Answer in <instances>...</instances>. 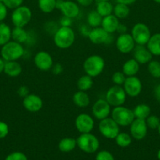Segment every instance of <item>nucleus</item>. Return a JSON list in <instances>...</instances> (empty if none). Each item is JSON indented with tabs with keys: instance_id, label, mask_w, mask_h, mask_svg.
<instances>
[{
	"instance_id": "f257e3e1",
	"label": "nucleus",
	"mask_w": 160,
	"mask_h": 160,
	"mask_svg": "<svg viewBox=\"0 0 160 160\" xmlns=\"http://www.w3.org/2000/svg\"><path fill=\"white\" fill-rule=\"evenodd\" d=\"M53 36L54 45L61 49L69 48L75 43V34L72 28L59 27Z\"/></svg>"
},
{
	"instance_id": "f03ea898",
	"label": "nucleus",
	"mask_w": 160,
	"mask_h": 160,
	"mask_svg": "<svg viewBox=\"0 0 160 160\" xmlns=\"http://www.w3.org/2000/svg\"><path fill=\"white\" fill-rule=\"evenodd\" d=\"M105 68V61L102 56L97 54L91 55L85 59L83 62V70L86 74L93 78L98 77Z\"/></svg>"
},
{
	"instance_id": "7ed1b4c3",
	"label": "nucleus",
	"mask_w": 160,
	"mask_h": 160,
	"mask_svg": "<svg viewBox=\"0 0 160 160\" xmlns=\"http://www.w3.org/2000/svg\"><path fill=\"white\" fill-rule=\"evenodd\" d=\"M0 53L4 61H17L24 56L25 49L22 44L11 40L2 46Z\"/></svg>"
},
{
	"instance_id": "20e7f679",
	"label": "nucleus",
	"mask_w": 160,
	"mask_h": 160,
	"mask_svg": "<svg viewBox=\"0 0 160 160\" xmlns=\"http://www.w3.org/2000/svg\"><path fill=\"white\" fill-rule=\"evenodd\" d=\"M111 117L119 127H129L135 119L133 109L124 106L113 107Z\"/></svg>"
},
{
	"instance_id": "39448f33",
	"label": "nucleus",
	"mask_w": 160,
	"mask_h": 160,
	"mask_svg": "<svg viewBox=\"0 0 160 160\" xmlns=\"http://www.w3.org/2000/svg\"><path fill=\"white\" fill-rule=\"evenodd\" d=\"M76 141L77 146L79 148V149L87 154L96 152L100 146L99 139L91 132L80 134Z\"/></svg>"
},
{
	"instance_id": "423d86ee",
	"label": "nucleus",
	"mask_w": 160,
	"mask_h": 160,
	"mask_svg": "<svg viewBox=\"0 0 160 160\" xmlns=\"http://www.w3.org/2000/svg\"><path fill=\"white\" fill-rule=\"evenodd\" d=\"M31 9L28 6L23 5L14 9L11 14V21L14 27L25 28L31 22Z\"/></svg>"
},
{
	"instance_id": "0eeeda50",
	"label": "nucleus",
	"mask_w": 160,
	"mask_h": 160,
	"mask_svg": "<svg viewBox=\"0 0 160 160\" xmlns=\"http://www.w3.org/2000/svg\"><path fill=\"white\" fill-rule=\"evenodd\" d=\"M127 95L123 87L114 84L108 89L105 93V99L107 100L111 107L123 106L126 101Z\"/></svg>"
},
{
	"instance_id": "6e6552de",
	"label": "nucleus",
	"mask_w": 160,
	"mask_h": 160,
	"mask_svg": "<svg viewBox=\"0 0 160 160\" xmlns=\"http://www.w3.org/2000/svg\"><path fill=\"white\" fill-rule=\"evenodd\" d=\"M98 129L100 134L107 139H115L120 132L119 126L110 117L100 120Z\"/></svg>"
},
{
	"instance_id": "1a4fd4ad",
	"label": "nucleus",
	"mask_w": 160,
	"mask_h": 160,
	"mask_svg": "<svg viewBox=\"0 0 160 160\" xmlns=\"http://www.w3.org/2000/svg\"><path fill=\"white\" fill-rule=\"evenodd\" d=\"M136 45H145L151 38V31L148 27L143 23H137L133 25L131 34Z\"/></svg>"
},
{
	"instance_id": "9d476101",
	"label": "nucleus",
	"mask_w": 160,
	"mask_h": 160,
	"mask_svg": "<svg viewBox=\"0 0 160 160\" xmlns=\"http://www.w3.org/2000/svg\"><path fill=\"white\" fill-rule=\"evenodd\" d=\"M56 9H59L63 16L75 19L80 13L79 5L72 0H56Z\"/></svg>"
},
{
	"instance_id": "9b49d317",
	"label": "nucleus",
	"mask_w": 160,
	"mask_h": 160,
	"mask_svg": "<svg viewBox=\"0 0 160 160\" xmlns=\"http://www.w3.org/2000/svg\"><path fill=\"white\" fill-rule=\"evenodd\" d=\"M94 125L93 117L86 112L78 114L75 120V128L80 134L90 133L93 130Z\"/></svg>"
},
{
	"instance_id": "f8f14e48",
	"label": "nucleus",
	"mask_w": 160,
	"mask_h": 160,
	"mask_svg": "<svg viewBox=\"0 0 160 160\" xmlns=\"http://www.w3.org/2000/svg\"><path fill=\"white\" fill-rule=\"evenodd\" d=\"M111 106L105 98H99L92 106L93 117L98 120L109 117L111 115Z\"/></svg>"
},
{
	"instance_id": "ddd939ff",
	"label": "nucleus",
	"mask_w": 160,
	"mask_h": 160,
	"mask_svg": "<svg viewBox=\"0 0 160 160\" xmlns=\"http://www.w3.org/2000/svg\"><path fill=\"white\" fill-rule=\"evenodd\" d=\"M115 46L119 52L128 54L133 52L136 46V43L131 34L128 33H124L118 36L115 40Z\"/></svg>"
},
{
	"instance_id": "4468645a",
	"label": "nucleus",
	"mask_w": 160,
	"mask_h": 160,
	"mask_svg": "<svg viewBox=\"0 0 160 160\" xmlns=\"http://www.w3.org/2000/svg\"><path fill=\"white\" fill-rule=\"evenodd\" d=\"M127 96L134 98L138 96L142 91V82L136 76L126 77L124 84H122Z\"/></svg>"
},
{
	"instance_id": "2eb2a0df",
	"label": "nucleus",
	"mask_w": 160,
	"mask_h": 160,
	"mask_svg": "<svg viewBox=\"0 0 160 160\" xmlns=\"http://www.w3.org/2000/svg\"><path fill=\"white\" fill-rule=\"evenodd\" d=\"M34 64L41 71H48L53 66V59L46 51H39L35 55Z\"/></svg>"
},
{
	"instance_id": "dca6fc26",
	"label": "nucleus",
	"mask_w": 160,
	"mask_h": 160,
	"mask_svg": "<svg viewBox=\"0 0 160 160\" xmlns=\"http://www.w3.org/2000/svg\"><path fill=\"white\" fill-rule=\"evenodd\" d=\"M88 38L94 45H104L110 44L112 42L111 34L105 31L101 27L92 28Z\"/></svg>"
},
{
	"instance_id": "f3484780",
	"label": "nucleus",
	"mask_w": 160,
	"mask_h": 160,
	"mask_svg": "<svg viewBox=\"0 0 160 160\" xmlns=\"http://www.w3.org/2000/svg\"><path fill=\"white\" fill-rule=\"evenodd\" d=\"M130 134L136 140H142L146 137L147 133V126L145 120L135 118L130 125Z\"/></svg>"
},
{
	"instance_id": "a211bd4d",
	"label": "nucleus",
	"mask_w": 160,
	"mask_h": 160,
	"mask_svg": "<svg viewBox=\"0 0 160 160\" xmlns=\"http://www.w3.org/2000/svg\"><path fill=\"white\" fill-rule=\"evenodd\" d=\"M24 108L30 112H38L43 107V101L39 95L31 94L23 98Z\"/></svg>"
},
{
	"instance_id": "6ab92c4d",
	"label": "nucleus",
	"mask_w": 160,
	"mask_h": 160,
	"mask_svg": "<svg viewBox=\"0 0 160 160\" xmlns=\"http://www.w3.org/2000/svg\"><path fill=\"white\" fill-rule=\"evenodd\" d=\"M133 56L140 64L148 63L152 59V54L144 45H136L133 50Z\"/></svg>"
},
{
	"instance_id": "aec40b11",
	"label": "nucleus",
	"mask_w": 160,
	"mask_h": 160,
	"mask_svg": "<svg viewBox=\"0 0 160 160\" xmlns=\"http://www.w3.org/2000/svg\"><path fill=\"white\" fill-rule=\"evenodd\" d=\"M119 23H120V22H119V19L112 13L111 15H108L103 17L100 27L105 31H107V32L111 34L117 31Z\"/></svg>"
},
{
	"instance_id": "412c9836",
	"label": "nucleus",
	"mask_w": 160,
	"mask_h": 160,
	"mask_svg": "<svg viewBox=\"0 0 160 160\" xmlns=\"http://www.w3.org/2000/svg\"><path fill=\"white\" fill-rule=\"evenodd\" d=\"M22 67L17 61H5L3 72L10 78L20 76L22 73Z\"/></svg>"
},
{
	"instance_id": "4be33fe9",
	"label": "nucleus",
	"mask_w": 160,
	"mask_h": 160,
	"mask_svg": "<svg viewBox=\"0 0 160 160\" xmlns=\"http://www.w3.org/2000/svg\"><path fill=\"white\" fill-rule=\"evenodd\" d=\"M139 70L140 63L133 58L127 59L122 67V71L126 77L136 76Z\"/></svg>"
},
{
	"instance_id": "5701e85b",
	"label": "nucleus",
	"mask_w": 160,
	"mask_h": 160,
	"mask_svg": "<svg viewBox=\"0 0 160 160\" xmlns=\"http://www.w3.org/2000/svg\"><path fill=\"white\" fill-rule=\"evenodd\" d=\"M74 104L78 108H86L90 104V98L86 92L78 90L72 96Z\"/></svg>"
},
{
	"instance_id": "b1692460",
	"label": "nucleus",
	"mask_w": 160,
	"mask_h": 160,
	"mask_svg": "<svg viewBox=\"0 0 160 160\" xmlns=\"http://www.w3.org/2000/svg\"><path fill=\"white\" fill-rule=\"evenodd\" d=\"M29 32L25 30L24 28H20V27H14L12 29V37L13 41L18 42L20 44L27 43V41L28 39Z\"/></svg>"
},
{
	"instance_id": "393cba45",
	"label": "nucleus",
	"mask_w": 160,
	"mask_h": 160,
	"mask_svg": "<svg viewBox=\"0 0 160 160\" xmlns=\"http://www.w3.org/2000/svg\"><path fill=\"white\" fill-rule=\"evenodd\" d=\"M77 146L76 139L67 137L61 139L58 143V149L62 152H70Z\"/></svg>"
},
{
	"instance_id": "a878e982",
	"label": "nucleus",
	"mask_w": 160,
	"mask_h": 160,
	"mask_svg": "<svg viewBox=\"0 0 160 160\" xmlns=\"http://www.w3.org/2000/svg\"><path fill=\"white\" fill-rule=\"evenodd\" d=\"M146 45L152 56H160V34L158 33L151 36Z\"/></svg>"
},
{
	"instance_id": "bb28decb",
	"label": "nucleus",
	"mask_w": 160,
	"mask_h": 160,
	"mask_svg": "<svg viewBox=\"0 0 160 160\" xmlns=\"http://www.w3.org/2000/svg\"><path fill=\"white\" fill-rule=\"evenodd\" d=\"M113 8L114 6L110 2V1H98L96 5V11L102 17L112 14Z\"/></svg>"
},
{
	"instance_id": "cd10ccee",
	"label": "nucleus",
	"mask_w": 160,
	"mask_h": 160,
	"mask_svg": "<svg viewBox=\"0 0 160 160\" xmlns=\"http://www.w3.org/2000/svg\"><path fill=\"white\" fill-rule=\"evenodd\" d=\"M130 13V6L122 4V3H116L113 8V14L119 20H124L129 17Z\"/></svg>"
},
{
	"instance_id": "c85d7f7f",
	"label": "nucleus",
	"mask_w": 160,
	"mask_h": 160,
	"mask_svg": "<svg viewBox=\"0 0 160 160\" xmlns=\"http://www.w3.org/2000/svg\"><path fill=\"white\" fill-rule=\"evenodd\" d=\"M133 111L135 118L141 119V120H146L147 117H148L151 114L150 106L144 103L138 104L137 106H135Z\"/></svg>"
},
{
	"instance_id": "c756f323",
	"label": "nucleus",
	"mask_w": 160,
	"mask_h": 160,
	"mask_svg": "<svg viewBox=\"0 0 160 160\" xmlns=\"http://www.w3.org/2000/svg\"><path fill=\"white\" fill-rule=\"evenodd\" d=\"M12 29L10 27L3 22H0V46L11 41L12 37Z\"/></svg>"
},
{
	"instance_id": "7c9ffc66",
	"label": "nucleus",
	"mask_w": 160,
	"mask_h": 160,
	"mask_svg": "<svg viewBox=\"0 0 160 160\" xmlns=\"http://www.w3.org/2000/svg\"><path fill=\"white\" fill-rule=\"evenodd\" d=\"M93 85V80L92 77L87 74H84L80 77L77 81V88L78 90L87 92L92 88Z\"/></svg>"
},
{
	"instance_id": "2f4dec72",
	"label": "nucleus",
	"mask_w": 160,
	"mask_h": 160,
	"mask_svg": "<svg viewBox=\"0 0 160 160\" xmlns=\"http://www.w3.org/2000/svg\"><path fill=\"white\" fill-rule=\"evenodd\" d=\"M103 17L95 10H92L87 14L86 17V23L91 28L100 27Z\"/></svg>"
},
{
	"instance_id": "473e14b6",
	"label": "nucleus",
	"mask_w": 160,
	"mask_h": 160,
	"mask_svg": "<svg viewBox=\"0 0 160 160\" xmlns=\"http://www.w3.org/2000/svg\"><path fill=\"white\" fill-rule=\"evenodd\" d=\"M132 138H133L131 137L130 134L126 132H119L115 138V141L118 146L121 148H126L131 145Z\"/></svg>"
},
{
	"instance_id": "72a5a7b5",
	"label": "nucleus",
	"mask_w": 160,
	"mask_h": 160,
	"mask_svg": "<svg viewBox=\"0 0 160 160\" xmlns=\"http://www.w3.org/2000/svg\"><path fill=\"white\" fill-rule=\"evenodd\" d=\"M56 0H38L39 9L44 13H51L56 9Z\"/></svg>"
},
{
	"instance_id": "f704fd0d",
	"label": "nucleus",
	"mask_w": 160,
	"mask_h": 160,
	"mask_svg": "<svg viewBox=\"0 0 160 160\" xmlns=\"http://www.w3.org/2000/svg\"><path fill=\"white\" fill-rule=\"evenodd\" d=\"M147 70L152 77L160 78V62L157 60H151L147 65Z\"/></svg>"
},
{
	"instance_id": "c9c22d12",
	"label": "nucleus",
	"mask_w": 160,
	"mask_h": 160,
	"mask_svg": "<svg viewBox=\"0 0 160 160\" xmlns=\"http://www.w3.org/2000/svg\"><path fill=\"white\" fill-rule=\"evenodd\" d=\"M126 76L123 73L122 71H115L113 73L112 76H111V81L113 84L115 85H120L122 86L125 81Z\"/></svg>"
},
{
	"instance_id": "e433bc0d",
	"label": "nucleus",
	"mask_w": 160,
	"mask_h": 160,
	"mask_svg": "<svg viewBox=\"0 0 160 160\" xmlns=\"http://www.w3.org/2000/svg\"><path fill=\"white\" fill-rule=\"evenodd\" d=\"M146 123H147V128H151V129H158V126L160 124V120L157 116L155 115H150L147 119L145 120Z\"/></svg>"
},
{
	"instance_id": "4c0bfd02",
	"label": "nucleus",
	"mask_w": 160,
	"mask_h": 160,
	"mask_svg": "<svg viewBox=\"0 0 160 160\" xmlns=\"http://www.w3.org/2000/svg\"><path fill=\"white\" fill-rule=\"evenodd\" d=\"M95 160H115V158L109 151L101 150L97 153Z\"/></svg>"
},
{
	"instance_id": "58836bf2",
	"label": "nucleus",
	"mask_w": 160,
	"mask_h": 160,
	"mask_svg": "<svg viewBox=\"0 0 160 160\" xmlns=\"http://www.w3.org/2000/svg\"><path fill=\"white\" fill-rule=\"evenodd\" d=\"M5 160H28V157L21 152H13L8 155Z\"/></svg>"
},
{
	"instance_id": "ea45409f",
	"label": "nucleus",
	"mask_w": 160,
	"mask_h": 160,
	"mask_svg": "<svg viewBox=\"0 0 160 160\" xmlns=\"http://www.w3.org/2000/svg\"><path fill=\"white\" fill-rule=\"evenodd\" d=\"M24 0H3V3L8 9H14L18 6L23 5Z\"/></svg>"
},
{
	"instance_id": "a19ab883",
	"label": "nucleus",
	"mask_w": 160,
	"mask_h": 160,
	"mask_svg": "<svg viewBox=\"0 0 160 160\" xmlns=\"http://www.w3.org/2000/svg\"><path fill=\"white\" fill-rule=\"evenodd\" d=\"M72 23H73V19L63 15L58 21L60 27H66V28H72Z\"/></svg>"
},
{
	"instance_id": "79ce46f5",
	"label": "nucleus",
	"mask_w": 160,
	"mask_h": 160,
	"mask_svg": "<svg viewBox=\"0 0 160 160\" xmlns=\"http://www.w3.org/2000/svg\"><path fill=\"white\" fill-rule=\"evenodd\" d=\"M9 126L4 121H0V139L5 138L9 134Z\"/></svg>"
},
{
	"instance_id": "37998d69",
	"label": "nucleus",
	"mask_w": 160,
	"mask_h": 160,
	"mask_svg": "<svg viewBox=\"0 0 160 160\" xmlns=\"http://www.w3.org/2000/svg\"><path fill=\"white\" fill-rule=\"evenodd\" d=\"M91 29H92V28H91L87 23H84V24H82L81 26L79 27V33L81 34V35L83 36V37L88 38Z\"/></svg>"
},
{
	"instance_id": "c03bdc74",
	"label": "nucleus",
	"mask_w": 160,
	"mask_h": 160,
	"mask_svg": "<svg viewBox=\"0 0 160 160\" xmlns=\"http://www.w3.org/2000/svg\"><path fill=\"white\" fill-rule=\"evenodd\" d=\"M17 93L19 96L24 98V97H26L27 95H29L30 90H29V88H28V86L21 85L18 88V89H17Z\"/></svg>"
},
{
	"instance_id": "a18cd8bd",
	"label": "nucleus",
	"mask_w": 160,
	"mask_h": 160,
	"mask_svg": "<svg viewBox=\"0 0 160 160\" xmlns=\"http://www.w3.org/2000/svg\"><path fill=\"white\" fill-rule=\"evenodd\" d=\"M55 23H55V22H53V21L47 22V23H45V31H48V32L50 31V33H53V34H54V33L56 32V30L59 28V27H58L56 24H55Z\"/></svg>"
},
{
	"instance_id": "49530a36",
	"label": "nucleus",
	"mask_w": 160,
	"mask_h": 160,
	"mask_svg": "<svg viewBox=\"0 0 160 160\" xmlns=\"http://www.w3.org/2000/svg\"><path fill=\"white\" fill-rule=\"evenodd\" d=\"M8 14V8L3 2H0V22H3L6 18Z\"/></svg>"
},
{
	"instance_id": "de8ad7c7",
	"label": "nucleus",
	"mask_w": 160,
	"mask_h": 160,
	"mask_svg": "<svg viewBox=\"0 0 160 160\" xmlns=\"http://www.w3.org/2000/svg\"><path fill=\"white\" fill-rule=\"evenodd\" d=\"M52 72H53V74L55 75H59L61 73H62L64 68H63V66L61 63H55L53 64V67L51 69Z\"/></svg>"
},
{
	"instance_id": "09e8293b",
	"label": "nucleus",
	"mask_w": 160,
	"mask_h": 160,
	"mask_svg": "<svg viewBox=\"0 0 160 160\" xmlns=\"http://www.w3.org/2000/svg\"><path fill=\"white\" fill-rule=\"evenodd\" d=\"M76 2L79 6H83V7H88L93 4L94 0H76Z\"/></svg>"
},
{
	"instance_id": "8fccbe9b",
	"label": "nucleus",
	"mask_w": 160,
	"mask_h": 160,
	"mask_svg": "<svg viewBox=\"0 0 160 160\" xmlns=\"http://www.w3.org/2000/svg\"><path fill=\"white\" fill-rule=\"evenodd\" d=\"M127 27L125 25L122 24V23H119V27H118V29L116 32L119 33V34H124V33H127Z\"/></svg>"
},
{
	"instance_id": "3c124183",
	"label": "nucleus",
	"mask_w": 160,
	"mask_h": 160,
	"mask_svg": "<svg viewBox=\"0 0 160 160\" xmlns=\"http://www.w3.org/2000/svg\"><path fill=\"white\" fill-rule=\"evenodd\" d=\"M118 3H122V4L127 5V6H131L133 3L136 2V0H115Z\"/></svg>"
},
{
	"instance_id": "603ef678",
	"label": "nucleus",
	"mask_w": 160,
	"mask_h": 160,
	"mask_svg": "<svg viewBox=\"0 0 160 160\" xmlns=\"http://www.w3.org/2000/svg\"><path fill=\"white\" fill-rule=\"evenodd\" d=\"M154 94H155V97L158 101L160 102V84L157 85L155 87V91H154Z\"/></svg>"
},
{
	"instance_id": "864d4df0",
	"label": "nucleus",
	"mask_w": 160,
	"mask_h": 160,
	"mask_svg": "<svg viewBox=\"0 0 160 160\" xmlns=\"http://www.w3.org/2000/svg\"><path fill=\"white\" fill-rule=\"evenodd\" d=\"M4 65H5V61L3 58H0V73H2L4 70Z\"/></svg>"
},
{
	"instance_id": "5fc2aeb1",
	"label": "nucleus",
	"mask_w": 160,
	"mask_h": 160,
	"mask_svg": "<svg viewBox=\"0 0 160 160\" xmlns=\"http://www.w3.org/2000/svg\"><path fill=\"white\" fill-rule=\"evenodd\" d=\"M157 157H158V160H160V149H159V150H158V153H157Z\"/></svg>"
},
{
	"instance_id": "6e6d98bb",
	"label": "nucleus",
	"mask_w": 160,
	"mask_h": 160,
	"mask_svg": "<svg viewBox=\"0 0 160 160\" xmlns=\"http://www.w3.org/2000/svg\"><path fill=\"white\" fill-rule=\"evenodd\" d=\"M158 134H159V135H160V124L158 128Z\"/></svg>"
},
{
	"instance_id": "4d7b16f0",
	"label": "nucleus",
	"mask_w": 160,
	"mask_h": 160,
	"mask_svg": "<svg viewBox=\"0 0 160 160\" xmlns=\"http://www.w3.org/2000/svg\"><path fill=\"white\" fill-rule=\"evenodd\" d=\"M153 1H155L157 3H160V0H153Z\"/></svg>"
},
{
	"instance_id": "13d9d810",
	"label": "nucleus",
	"mask_w": 160,
	"mask_h": 160,
	"mask_svg": "<svg viewBox=\"0 0 160 160\" xmlns=\"http://www.w3.org/2000/svg\"><path fill=\"white\" fill-rule=\"evenodd\" d=\"M98 1H110V0H98Z\"/></svg>"
},
{
	"instance_id": "bf43d9fd",
	"label": "nucleus",
	"mask_w": 160,
	"mask_h": 160,
	"mask_svg": "<svg viewBox=\"0 0 160 160\" xmlns=\"http://www.w3.org/2000/svg\"><path fill=\"white\" fill-rule=\"evenodd\" d=\"M0 2H3V0H0Z\"/></svg>"
}]
</instances>
